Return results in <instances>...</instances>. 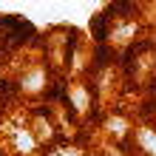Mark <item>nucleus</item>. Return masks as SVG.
I'll list each match as a JSON object with an SVG mask.
<instances>
[{
  "mask_svg": "<svg viewBox=\"0 0 156 156\" xmlns=\"http://www.w3.org/2000/svg\"><path fill=\"white\" fill-rule=\"evenodd\" d=\"M20 88L29 91V94H37V91H43V88H45V71H43V68H31L29 74L23 77Z\"/></svg>",
  "mask_w": 156,
  "mask_h": 156,
  "instance_id": "nucleus-1",
  "label": "nucleus"
}]
</instances>
